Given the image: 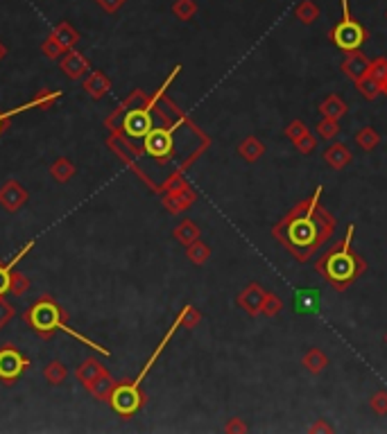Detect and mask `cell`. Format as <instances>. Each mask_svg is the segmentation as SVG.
Wrapping results in <instances>:
<instances>
[{"label":"cell","mask_w":387,"mask_h":434,"mask_svg":"<svg viewBox=\"0 0 387 434\" xmlns=\"http://www.w3.org/2000/svg\"><path fill=\"white\" fill-rule=\"evenodd\" d=\"M23 322H25L32 333L39 335L41 339H52L57 333H59V330H64L66 335H71L77 341H82L84 346L96 348L100 353H105V356H111V351L107 346H100L98 341L84 337L82 333H77V330H73L71 326H68L64 307L57 303L50 294H43L37 303H32L28 310L23 312Z\"/></svg>","instance_id":"cell-1"},{"label":"cell","mask_w":387,"mask_h":434,"mask_svg":"<svg viewBox=\"0 0 387 434\" xmlns=\"http://www.w3.org/2000/svg\"><path fill=\"white\" fill-rule=\"evenodd\" d=\"M354 224L349 226V231H347V240H345V245L340 247L337 251H331V254L326 256V260L320 265V269L324 271V276L335 283V285H345L349 283L351 278L356 276V271H358V265H356V260L354 256H351V251H349V245H351V237H354Z\"/></svg>","instance_id":"cell-2"},{"label":"cell","mask_w":387,"mask_h":434,"mask_svg":"<svg viewBox=\"0 0 387 434\" xmlns=\"http://www.w3.org/2000/svg\"><path fill=\"white\" fill-rule=\"evenodd\" d=\"M320 192L322 190L315 192V199L311 204V209L306 211L304 215L294 217V220L286 226V242L294 251H299V254H308L311 247L315 245V240H317V228L313 224V211L317 206V199H320Z\"/></svg>","instance_id":"cell-3"},{"label":"cell","mask_w":387,"mask_h":434,"mask_svg":"<svg viewBox=\"0 0 387 434\" xmlns=\"http://www.w3.org/2000/svg\"><path fill=\"white\" fill-rule=\"evenodd\" d=\"M145 403V396L141 392V387L136 380H122V382H116L113 387V392L109 396V405L116 414L129 418L134 416L139 409L143 407Z\"/></svg>","instance_id":"cell-4"},{"label":"cell","mask_w":387,"mask_h":434,"mask_svg":"<svg viewBox=\"0 0 387 434\" xmlns=\"http://www.w3.org/2000/svg\"><path fill=\"white\" fill-rule=\"evenodd\" d=\"M30 364L32 362L25 353H21L18 348L5 344L3 348H0V382H3L5 387L16 385L23 375H25V371L30 369Z\"/></svg>","instance_id":"cell-5"},{"label":"cell","mask_w":387,"mask_h":434,"mask_svg":"<svg viewBox=\"0 0 387 434\" xmlns=\"http://www.w3.org/2000/svg\"><path fill=\"white\" fill-rule=\"evenodd\" d=\"M331 39L340 45V48L349 50V52L358 50L362 41H365V30H362L349 14V0H342V20L333 28Z\"/></svg>","instance_id":"cell-6"},{"label":"cell","mask_w":387,"mask_h":434,"mask_svg":"<svg viewBox=\"0 0 387 434\" xmlns=\"http://www.w3.org/2000/svg\"><path fill=\"white\" fill-rule=\"evenodd\" d=\"M145 152L150 154L156 161H168L170 156L175 154V143H173V131L166 127H152L143 139Z\"/></svg>","instance_id":"cell-7"},{"label":"cell","mask_w":387,"mask_h":434,"mask_svg":"<svg viewBox=\"0 0 387 434\" xmlns=\"http://www.w3.org/2000/svg\"><path fill=\"white\" fill-rule=\"evenodd\" d=\"M28 199H30L28 190L23 188V184L16 179H7L5 184L0 186V206L7 213H18L28 204Z\"/></svg>","instance_id":"cell-8"},{"label":"cell","mask_w":387,"mask_h":434,"mask_svg":"<svg viewBox=\"0 0 387 434\" xmlns=\"http://www.w3.org/2000/svg\"><path fill=\"white\" fill-rule=\"evenodd\" d=\"M59 68H62V73L71 79V82H79L88 71H91V61H88V57L84 52H79V50H68L62 59H59Z\"/></svg>","instance_id":"cell-9"},{"label":"cell","mask_w":387,"mask_h":434,"mask_svg":"<svg viewBox=\"0 0 387 434\" xmlns=\"http://www.w3.org/2000/svg\"><path fill=\"white\" fill-rule=\"evenodd\" d=\"M320 301H322L320 290L304 288V290H297V292H294L292 305H294V312H299V315H311V312H317V310H320Z\"/></svg>","instance_id":"cell-10"},{"label":"cell","mask_w":387,"mask_h":434,"mask_svg":"<svg viewBox=\"0 0 387 434\" xmlns=\"http://www.w3.org/2000/svg\"><path fill=\"white\" fill-rule=\"evenodd\" d=\"M59 100H62V90H57V88H41L39 93H34V98L28 102V105L16 107L14 113L18 116V113L28 111V109H41V111H45V109H52Z\"/></svg>","instance_id":"cell-11"},{"label":"cell","mask_w":387,"mask_h":434,"mask_svg":"<svg viewBox=\"0 0 387 434\" xmlns=\"http://www.w3.org/2000/svg\"><path fill=\"white\" fill-rule=\"evenodd\" d=\"M109 90H111V79L102 71H93L84 82V93L91 100H102L109 93Z\"/></svg>","instance_id":"cell-12"},{"label":"cell","mask_w":387,"mask_h":434,"mask_svg":"<svg viewBox=\"0 0 387 434\" xmlns=\"http://www.w3.org/2000/svg\"><path fill=\"white\" fill-rule=\"evenodd\" d=\"M113 387H116V380H113V378H111V373L105 369L93 382H88V385H86V389H88L91 396L96 398V401L109 403V396H111V392H113Z\"/></svg>","instance_id":"cell-13"},{"label":"cell","mask_w":387,"mask_h":434,"mask_svg":"<svg viewBox=\"0 0 387 434\" xmlns=\"http://www.w3.org/2000/svg\"><path fill=\"white\" fill-rule=\"evenodd\" d=\"M52 37L59 41V45L64 48V52H68V50H73V48H77V43H79V32L71 25V23L68 20H62V23H57L54 25V30L50 32Z\"/></svg>","instance_id":"cell-14"},{"label":"cell","mask_w":387,"mask_h":434,"mask_svg":"<svg viewBox=\"0 0 387 434\" xmlns=\"http://www.w3.org/2000/svg\"><path fill=\"white\" fill-rule=\"evenodd\" d=\"M75 175H77V165L66 156L54 158L52 165H50V177L57 181V184H66V181H71Z\"/></svg>","instance_id":"cell-15"},{"label":"cell","mask_w":387,"mask_h":434,"mask_svg":"<svg viewBox=\"0 0 387 434\" xmlns=\"http://www.w3.org/2000/svg\"><path fill=\"white\" fill-rule=\"evenodd\" d=\"M102 371H105V364H100V360H96V358H88L77 367L75 378L86 387L88 382H93Z\"/></svg>","instance_id":"cell-16"},{"label":"cell","mask_w":387,"mask_h":434,"mask_svg":"<svg viewBox=\"0 0 387 434\" xmlns=\"http://www.w3.org/2000/svg\"><path fill=\"white\" fill-rule=\"evenodd\" d=\"M66 375H68V371L64 367V362H59V360H52V362H48L43 367V378H45V382L52 385V387L62 385L66 380Z\"/></svg>","instance_id":"cell-17"},{"label":"cell","mask_w":387,"mask_h":434,"mask_svg":"<svg viewBox=\"0 0 387 434\" xmlns=\"http://www.w3.org/2000/svg\"><path fill=\"white\" fill-rule=\"evenodd\" d=\"M25 292H30V278L14 267V269H11V274H9V294L23 296Z\"/></svg>","instance_id":"cell-18"},{"label":"cell","mask_w":387,"mask_h":434,"mask_svg":"<svg viewBox=\"0 0 387 434\" xmlns=\"http://www.w3.org/2000/svg\"><path fill=\"white\" fill-rule=\"evenodd\" d=\"M41 52H43L45 57H48V59H52V61H54V59H62V57L66 54L64 48L59 45V41H57V39L52 37V34L41 43Z\"/></svg>","instance_id":"cell-19"},{"label":"cell","mask_w":387,"mask_h":434,"mask_svg":"<svg viewBox=\"0 0 387 434\" xmlns=\"http://www.w3.org/2000/svg\"><path fill=\"white\" fill-rule=\"evenodd\" d=\"M197 228H195V224H190V222H184L181 224L177 231H175V237L179 240L181 245H192L197 240Z\"/></svg>","instance_id":"cell-20"},{"label":"cell","mask_w":387,"mask_h":434,"mask_svg":"<svg viewBox=\"0 0 387 434\" xmlns=\"http://www.w3.org/2000/svg\"><path fill=\"white\" fill-rule=\"evenodd\" d=\"M173 11H175V16H177V18L188 20V18L197 11V5L192 3V0H177V3L173 5Z\"/></svg>","instance_id":"cell-21"},{"label":"cell","mask_w":387,"mask_h":434,"mask_svg":"<svg viewBox=\"0 0 387 434\" xmlns=\"http://www.w3.org/2000/svg\"><path fill=\"white\" fill-rule=\"evenodd\" d=\"M11 317H14V305H11L5 296H0V330L11 322Z\"/></svg>","instance_id":"cell-22"},{"label":"cell","mask_w":387,"mask_h":434,"mask_svg":"<svg viewBox=\"0 0 387 434\" xmlns=\"http://www.w3.org/2000/svg\"><path fill=\"white\" fill-rule=\"evenodd\" d=\"M9 274H11V267L7 262H0V296L9 294Z\"/></svg>","instance_id":"cell-23"},{"label":"cell","mask_w":387,"mask_h":434,"mask_svg":"<svg viewBox=\"0 0 387 434\" xmlns=\"http://www.w3.org/2000/svg\"><path fill=\"white\" fill-rule=\"evenodd\" d=\"M98 3V7L102 9V11H107V14H116V11L127 3V0H96Z\"/></svg>","instance_id":"cell-24"},{"label":"cell","mask_w":387,"mask_h":434,"mask_svg":"<svg viewBox=\"0 0 387 434\" xmlns=\"http://www.w3.org/2000/svg\"><path fill=\"white\" fill-rule=\"evenodd\" d=\"M188 256H190L192 262H204V260L209 258V249H207V247H202V245H190Z\"/></svg>","instance_id":"cell-25"},{"label":"cell","mask_w":387,"mask_h":434,"mask_svg":"<svg viewBox=\"0 0 387 434\" xmlns=\"http://www.w3.org/2000/svg\"><path fill=\"white\" fill-rule=\"evenodd\" d=\"M11 118H14V116H11L9 111H0V136H3L5 129L9 127V120H11Z\"/></svg>","instance_id":"cell-26"},{"label":"cell","mask_w":387,"mask_h":434,"mask_svg":"<svg viewBox=\"0 0 387 434\" xmlns=\"http://www.w3.org/2000/svg\"><path fill=\"white\" fill-rule=\"evenodd\" d=\"M9 54V50H7V45L3 43V41H0V61H3L5 59V57Z\"/></svg>","instance_id":"cell-27"}]
</instances>
